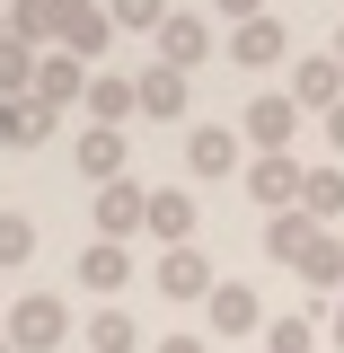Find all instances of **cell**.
Wrapping results in <instances>:
<instances>
[{"label": "cell", "mask_w": 344, "mask_h": 353, "mask_svg": "<svg viewBox=\"0 0 344 353\" xmlns=\"http://www.w3.org/2000/svg\"><path fill=\"white\" fill-rule=\"evenodd\" d=\"M247 203L256 212H301V185H309V159H292V150H256L247 159Z\"/></svg>", "instance_id": "1"}, {"label": "cell", "mask_w": 344, "mask_h": 353, "mask_svg": "<svg viewBox=\"0 0 344 353\" xmlns=\"http://www.w3.org/2000/svg\"><path fill=\"white\" fill-rule=\"evenodd\" d=\"M301 115H309V106L292 97V88H256V97H247V115H239V132H247L256 150H292Z\"/></svg>", "instance_id": "2"}, {"label": "cell", "mask_w": 344, "mask_h": 353, "mask_svg": "<svg viewBox=\"0 0 344 353\" xmlns=\"http://www.w3.org/2000/svg\"><path fill=\"white\" fill-rule=\"evenodd\" d=\"M88 221H97V239H132V230H150V185L106 176V185H97V203H88Z\"/></svg>", "instance_id": "3"}, {"label": "cell", "mask_w": 344, "mask_h": 353, "mask_svg": "<svg viewBox=\"0 0 344 353\" xmlns=\"http://www.w3.org/2000/svg\"><path fill=\"white\" fill-rule=\"evenodd\" d=\"M62 336H71V309L53 301V292H27V301L9 309V345L18 353H53Z\"/></svg>", "instance_id": "4"}, {"label": "cell", "mask_w": 344, "mask_h": 353, "mask_svg": "<svg viewBox=\"0 0 344 353\" xmlns=\"http://www.w3.org/2000/svg\"><path fill=\"white\" fill-rule=\"evenodd\" d=\"M150 283H159V301H176V309H194V301H212V292H221V274H212L203 248H168Z\"/></svg>", "instance_id": "5"}, {"label": "cell", "mask_w": 344, "mask_h": 353, "mask_svg": "<svg viewBox=\"0 0 344 353\" xmlns=\"http://www.w3.org/2000/svg\"><path fill=\"white\" fill-rule=\"evenodd\" d=\"M88 80H97V71H88L80 53H62V44H53V53H44V62H36V88H27V97H36V106H53V115H62V106H88Z\"/></svg>", "instance_id": "6"}, {"label": "cell", "mask_w": 344, "mask_h": 353, "mask_svg": "<svg viewBox=\"0 0 344 353\" xmlns=\"http://www.w3.org/2000/svg\"><path fill=\"white\" fill-rule=\"evenodd\" d=\"M283 53H292L283 18H239V27H230V62H239V71H274Z\"/></svg>", "instance_id": "7"}, {"label": "cell", "mask_w": 344, "mask_h": 353, "mask_svg": "<svg viewBox=\"0 0 344 353\" xmlns=\"http://www.w3.org/2000/svg\"><path fill=\"white\" fill-rule=\"evenodd\" d=\"M141 115V80L132 71H97L88 80V124H132Z\"/></svg>", "instance_id": "8"}, {"label": "cell", "mask_w": 344, "mask_h": 353, "mask_svg": "<svg viewBox=\"0 0 344 353\" xmlns=\"http://www.w3.org/2000/svg\"><path fill=\"white\" fill-rule=\"evenodd\" d=\"M132 80H141V115H150V124H176V115H185V80H194V71L150 62V71H132Z\"/></svg>", "instance_id": "9"}, {"label": "cell", "mask_w": 344, "mask_h": 353, "mask_svg": "<svg viewBox=\"0 0 344 353\" xmlns=\"http://www.w3.org/2000/svg\"><path fill=\"white\" fill-rule=\"evenodd\" d=\"M106 36H115V9H97V0H71V9H62V53L97 62V53H106Z\"/></svg>", "instance_id": "10"}, {"label": "cell", "mask_w": 344, "mask_h": 353, "mask_svg": "<svg viewBox=\"0 0 344 353\" xmlns=\"http://www.w3.org/2000/svg\"><path fill=\"white\" fill-rule=\"evenodd\" d=\"M239 141H247V132H230V124H194L185 132V168L194 176H230L239 168Z\"/></svg>", "instance_id": "11"}, {"label": "cell", "mask_w": 344, "mask_h": 353, "mask_svg": "<svg viewBox=\"0 0 344 353\" xmlns=\"http://www.w3.org/2000/svg\"><path fill=\"white\" fill-rule=\"evenodd\" d=\"M71 159H80V176H88V185L124 176V124H88L80 141H71Z\"/></svg>", "instance_id": "12"}, {"label": "cell", "mask_w": 344, "mask_h": 353, "mask_svg": "<svg viewBox=\"0 0 344 353\" xmlns=\"http://www.w3.org/2000/svg\"><path fill=\"white\" fill-rule=\"evenodd\" d=\"M203 318H212V336H256V327H265V301L247 292V283H221L212 301H203Z\"/></svg>", "instance_id": "13"}, {"label": "cell", "mask_w": 344, "mask_h": 353, "mask_svg": "<svg viewBox=\"0 0 344 353\" xmlns=\"http://www.w3.org/2000/svg\"><path fill=\"white\" fill-rule=\"evenodd\" d=\"M62 9H71V0H9V36L53 53V44H62Z\"/></svg>", "instance_id": "14"}, {"label": "cell", "mask_w": 344, "mask_h": 353, "mask_svg": "<svg viewBox=\"0 0 344 353\" xmlns=\"http://www.w3.org/2000/svg\"><path fill=\"white\" fill-rule=\"evenodd\" d=\"M212 53V27L194 18V9H168V27H159V62H176V71H194Z\"/></svg>", "instance_id": "15"}, {"label": "cell", "mask_w": 344, "mask_h": 353, "mask_svg": "<svg viewBox=\"0 0 344 353\" xmlns=\"http://www.w3.org/2000/svg\"><path fill=\"white\" fill-rule=\"evenodd\" d=\"M150 239L194 248V194H185V185H150Z\"/></svg>", "instance_id": "16"}, {"label": "cell", "mask_w": 344, "mask_h": 353, "mask_svg": "<svg viewBox=\"0 0 344 353\" xmlns=\"http://www.w3.org/2000/svg\"><path fill=\"white\" fill-rule=\"evenodd\" d=\"M80 283L115 301V292L132 283V256H124V239H88V248H80Z\"/></svg>", "instance_id": "17"}, {"label": "cell", "mask_w": 344, "mask_h": 353, "mask_svg": "<svg viewBox=\"0 0 344 353\" xmlns=\"http://www.w3.org/2000/svg\"><path fill=\"white\" fill-rule=\"evenodd\" d=\"M318 230H327V221H309V212H265V256H274V265H301L309 248H318Z\"/></svg>", "instance_id": "18"}, {"label": "cell", "mask_w": 344, "mask_h": 353, "mask_svg": "<svg viewBox=\"0 0 344 353\" xmlns=\"http://www.w3.org/2000/svg\"><path fill=\"white\" fill-rule=\"evenodd\" d=\"M292 97L327 115V106L344 97V62H336V53H309V62H292Z\"/></svg>", "instance_id": "19"}, {"label": "cell", "mask_w": 344, "mask_h": 353, "mask_svg": "<svg viewBox=\"0 0 344 353\" xmlns=\"http://www.w3.org/2000/svg\"><path fill=\"white\" fill-rule=\"evenodd\" d=\"M301 283L318 292V301H336V292H344V239H336V230H318V248L301 256Z\"/></svg>", "instance_id": "20"}, {"label": "cell", "mask_w": 344, "mask_h": 353, "mask_svg": "<svg viewBox=\"0 0 344 353\" xmlns=\"http://www.w3.org/2000/svg\"><path fill=\"white\" fill-rule=\"evenodd\" d=\"M88 353H141L132 309H97V318H88Z\"/></svg>", "instance_id": "21"}, {"label": "cell", "mask_w": 344, "mask_h": 353, "mask_svg": "<svg viewBox=\"0 0 344 353\" xmlns=\"http://www.w3.org/2000/svg\"><path fill=\"white\" fill-rule=\"evenodd\" d=\"M265 353H318V309H292L265 327Z\"/></svg>", "instance_id": "22"}, {"label": "cell", "mask_w": 344, "mask_h": 353, "mask_svg": "<svg viewBox=\"0 0 344 353\" xmlns=\"http://www.w3.org/2000/svg\"><path fill=\"white\" fill-rule=\"evenodd\" d=\"M301 212H309V221H336V212H344V168H309Z\"/></svg>", "instance_id": "23"}, {"label": "cell", "mask_w": 344, "mask_h": 353, "mask_svg": "<svg viewBox=\"0 0 344 353\" xmlns=\"http://www.w3.org/2000/svg\"><path fill=\"white\" fill-rule=\"evenodd\" d=\"M36 62H44L36 44H18V36L0 44V97H27V88H36Z\"/></svg>", "instance_id": "24"}, {"label": "cell", "mask_w": 344, "mask_h": 353, "mask_svg": "<svg viewBox=\"0 0 344 353\" xmlns=\"http://www.w3.org/2000/svg\"><path fill=\"white\" fill-rule=\"evenodd\" d=\"M27 256H36V221H27V212H0V274L27 265Z\"/></svg>", "instance_id": "25"}, {"label": "cell", "mask_w": 344, "mask_h": 353, "mask_svg": "<svg viewBox=\"0 0 344 353\" xmlns=\"http://www.w3.org/2000/svg\"><path fill=\"white\" fill-rule=\"evenodd\" d=\"M115 9V27H132V36H159L168 27V0H106Z\"/></svg>", "instance_id": "26"}, {"label": "cell", "mask_w": 344, "mask_h": 353, "mask_svg": "<svg viewBox=\"0 0 344 353\" xmlns=\"http://www.w3.org/2000/svg\"><path fill=\"white\" fill-rule=\"evenodd\" d=\"M27 141V97H0V150Z\"/></svg>", "instance_id": "27"}, {"label": "cell", "mask_w": 344, "mask_h": 353, "mask_svg": "<svg viewBox=\"0 0 344 353\" xmlns=\"http://www.w3.org/2000/svg\"><path fill=\"white\" fill-rule=\"evenodd\" d=\"M318 318H327V336H336V353H344V301H309Z\"/></svg>", "instance_id": "28"}, {"label": "cell", "mask_w": 344, "mask_h": 353, "mask_svg": "<svg viewBox=\"0 0 344 353\" xmlns=\"http://www.w3.org/2000/svg\"><path fill=\"white\" fill-rule=\"evenodd\" d=\"M221 18H265V0H212Z\"/></svg>", "instance_id": "29"}, {"label": "cell", "mask_w": 344, "mask_h": 353, "mask_svg": "<svg viewBox=\"0 0 344 353\" xmlns=\"http://www.w3.org/2000/svg\"><path fill=\"white\" fill-rule=\"evenodd\" d=\"M327 141H336V159H344V97L327 106Z\"/></svg>", "instance_id": "30"}, {"label": "cell", "mask_w": 344, "mask_h": 353, "mask_svg": "<svg viewBox=\"0 0 344 353\" xmlns=\"http://www.w3.org/2000/svg\"><path fill=\"white\" fill-rule=\"evenodd\" d=\"M150 353H212V345H194V336H168V345H150Z\"/></svg>", "instance_id": "31"}, {"label": "cell", "mask_w": 344, "mask_h": 353, "mask_svg": "<svg viewBox=\"0 0 344 353\" xmlns=\"http://www.w3.org/2000/svg\"><path fill=\"white\" fill-rule=\"evenodd\" d=\"M0 44H9V9H0Z\"/></svg>", "instance_id": "32"}, {"label": "cell", "mask_w": 344, "mask_h": 353, "mask_svg": "<svg viewBox=\"0 0 344 353\" xmlns=\"http://www.w3.org/2000/svg\"><path fill=\"white\" fill-rule=\"evenodd\" d=\"M336 62H344V27H336Z\"/></svg>", "instance_id": "33"}, {"label": "cell", "mask_w": 344, "mask_h": 353, "mask_svg": "<svg viewBox=\"0 0 344 353\" xmlns=\"http://www.w3.org/2000/svg\"><path fill=\"white\" fill-rule=\"evenodd\" d=\"M0 353H18V345H9V336H0Z\"/></svg>", "instance_id": "34"}]
</instances>
